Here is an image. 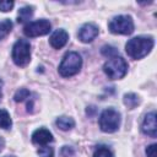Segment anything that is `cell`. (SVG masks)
<instances>
[{"instance_id": "cell-1", "label": "cell", "mask_w": 157, "mask_h": 157, "mask_svg": "<svg viewBox=\"0 0 157 157\" xmlns=\"http://www.w3.org/2000/svg\"><path fill=\"white\" fill-rule=\"evenodd\" d=\"M153 45H155V40L152 37L137 36L126 42L125 52L131 59L139 60V59H142L144 56H146L152 50Z\"/></svg>"}, {"instance_id": "cell-2", "label": "cell", "mask_w": 157, "mask_h": 157, "mask_svg": "<svg viewBox=\"0 0 157 157\" xmlns=\"http://www.w3.org/2000/svg\"><path fill=\"white\" fill-rule=\"evenodd\" d=\"M81 66H82L81 55L76 52H67L59 65V74L63 77H71L81 70Z\"/></svg>"}, {"instance_id": "cell-3", "label": "cell", "mask_w": 157, "mask_h": 157, "mask_svg": "<svg viewBox=\"0 0 157 157\" xmlns=\"http://www.w3.org/2000/svg\"><path fill=\"white\" fill-rule=\"evenodd\" d=\"M103 70L110 80H119L126 75L128 63L121 56L115 55L109 58L108 61H105V64L103 65Z\"/></svg>"}, {"instance_id": "cell-4", "label": "cell", "mask_w": 157, "mask_h": 157, "mask_svg": "<svg viewBox=\"0 0 157 157\" xmlns=\"http://www.w3.org/2000/svg\"><path fill=\"white\" fill-rule=\"evenodd\" d=\"M120 113L114 108H107L99 117V128L103 132H115L120 126Z\"/></svg>"}, {"instance_id": "cell-5", "label": "cell", "mask_w": 157, "mask_h": 157, "mask_svg": "<svg viewBox=\"0 0 157 157\" xmlns=\"http://www.w3.org/2000/svg\"><path fill=\"white\" fill-rule=\"evenodd\" d=\"M12 60L17 66H26L31 61V44L26 39H18L12 47Z\"/></svg>"}, {"instance_id": "cell-6", "label": "cell", "mask_w": 157, "mask_h": 157, "mask_svg": "<svg viewBox=\"0 0 157 157\" xmlns=\"http://www.w3.org/2000/svg\"><path fill=\"white\" fill-rule=\"evenodd\" d=\"M108 29L113 34H131L134 32V21L129 15H119L113 17L108 23Z\"/></svg>"}, {"instance_id": "cell-7", "label": "cell", "mask_w": 157, "mask_h": 157, "mask_svg": "<svg viewBox=\"0 0 157 157\" xmlns=\"http://www.w3.org/2000/svg\"><path fill=\"white\" fill-rule=\"evenodd\" d=\"M50 29H52L50 22L45 18H40V20L28 22L23 28V33H25L26 37L33 38V37L45 36L50 32Z\"/></svg>"}, {"instance_id": "cell-8", "label": "cell", "mask_w": 157, "mask_h": 157, "mask_svg": "<svg viewBox=\"0 0 157 157\" xmlns=\"http://www.w3.org/2000/svg\"><path fill=\"white\" fill-rule=\"evenodd\" d=\"M98 27L94 23H85L77 32V37L82 43H90L98 36Z\"/></svg>"}, {"instance_id": "cell-9", "label": "cell", "mask_w": 157, "mask_h": 157, "mask_svg": "<svg viewBox=\"0 0 157 157\" xmlns=\"http://www.w3.org/2000/svg\"><path fill=\"white\" fill-rule=\"evenodd\" d=\"M141 130L145 135L156 137L157 136V123H156V112H150L145 115V119L141 125Z\"/></svg>"}, {"instance_id": "cell-10", "label": "cell", "mask_w": 157, "mask_h": 157, "mask_svg": "<svg viewBox=\"0 0 157 157\" xmlns=\"http://www.w3.org/2000/svg\"><path fill=\"white\" fill-rule=\"evenodd\" d=\"M69 40V33L65 29H56L52 33L49 38V43L54 49H61Z\"/></svg>"}, {"instance_id": "cell-11", "label": "cell", "mask_w": 157, "mask_h": 157, "mask_svg": "<svg viewBox=\"0 0 157 157\" xmlns=\"http://www.w3.org/2000/svg\"><path fill=\"white\" fill-rule=\"evenodd\" d=\"M52 141H53V134L45 128H39L32 134V142L36 145L45 146Z\"/></svg>"}, {"instance_id": "cell-12", "label": "cell", "mask_w": 157, "mask_h": 157, "mask_svg": "<svg viewBox=\"0 0 157 157\" xmlns=\"http://www.w3.org/2000/svg\"><path fill=\"white\" fill-rule=\"evenodd\" d=\"M55 124H56V126H58L60 130H63V131L71 130V129L75 126V121H74V119L70 118V117H65V115L59 117V118L55 120Z\"/></svg>"}, {"instance_id": "cell-13", "label": "cell", "mask_w": 157, "mask_h": 157, "mask_svg": "<svg viewBox=\"0 0 157 157\" xmlns=\"http://www.w3.org/2000/svg\"><path fill=\"white\" fill-rule=\"evenodd\" d=\"M32 15H33V7L32 6H25V7L18 10L17 22L18 23H25L32 17Z\"/></svg>"}, {"instance_id": "cell-14", "label": "cell", "mask_w": 157, "mask_h": 157, "mask_svg": "<svg viewBox=\"0 0 157 157\" xmlns=\"http://www.w3.org/2000/svg\"><path fill=\"white\" fill-rule=\"evenodd\" d=\"M123 101H124V104H125L129 109H134V108L140 103V98H139L135 93H125Z\"/></svg>"}, {"instance_id": "cell-15", "label": "cell", "mask_w": 157, "mask_h": 157, "mask_svg": "<svg viewBox=\"0 0 157 157\" xmlns=\"http://www.w3.org/2000/svg\"><path fill=\"white\" fill-rule=\"evenodd\" d=\"M12 125L11 117L7 110L0 109V129H10Z\"/></svg>"}, {"instance_id": "cell-16", "label": "cell", "mask_w": 157, "mask_h": 157, "mask_svg": "<svg viewBox=\"0 0 157 157\" xmlns=\"http://www.w3.org/2000/svg\"><path fill=\"white\" fill-rule=\"evenodd\" d=\"M11 29H12V22L9 18L0 21V40L5 38L11 32Z\"/></svg>"}, {"instance_id": "cell-17", "label": "cell", "mask_w": 157, "mask_h": 157, "mask_svg": "<svg viewBox=\"0 0 157 157\" xmlns=\"http://www.w3.org/2000/svg\"><path fill=\"white\" fill-rule=\"evenodd\" d=\"M93 157H114V155H113V152L108 147H105V146H98L94 150Z\"/></svg>"}, {"instance_id": "cell-18", "label": "cell", "mask_w": 157, "mask_h": 157, "mask_svg": "<svg viewBox=\"0 0 157 157\" xmlns=\"http://www.w3.org/2000/svg\"><path fill=\"white\" fill-rule=\"evenodd\" d=\"M29 94H31V92L27 88H20V90L16 91V93L13 96V99H15V102H22L26 98H28Z\"/></svg>"}, {"instance_id": "cell-19", "label": "cell", "mask_w": 157, "mask_h": 157, "mask_svg": "<svg viewBox=\"0 0 157 157\" xmlns=\"http://www.w3.org/2000/svg\"><path fill=\"white\" fill-rule=\"evenodd\" d=\"M37 153L39 157H53L54 156V150L49 146H42L37 150Z\"/></svg>"}, {"instance_id": "cell-20", "label": "cell", "mask_w": 157, "mask_h": 157, "mask_svg": "<svg viewBox=\"0 0 157 157\" xmlns=\"http://www.w3.org/2000/svg\"><path fill=\"white\" fill-rule=\"evenodd\" d=\"M15 2L13 1H9V0H0V11L2 12H7V11H11L12 7H13Z\"/></svg>"}, {"instance_id": "cell-21", "label": "cell", "mask_w": 157, "mask_h": 157, "mask_svg": "<svg viewBox=\"0 0 157 157\" xmlns=\"http://www.w3.org/2000/svg\"><path fill=\"white\" fill-rule=\"evenodd\" d=\"M117 53H118L117 49H115L114 47H112V45H104V47L102 48V54L105 55V56H108V58L115 56Z\"/></svg>"}, {"instance_id": "cell-22", "label": "cell", "mask_w": 157, "mask_h": 157, "mask_svg": "<svg viewBox=\"0 0 157 157\" xmlns=\"http://www.w3.org/2000/svg\"><path fill=\"white\" fill-rule=\"evenodd\" d=\"M146 156L147 157H157V145L151 144L146 147Z\"/></svg>"}, {"instance_id": "cell-23", "label": "cell", "mask_w": 157, "mask_h": 157, "mask_svg": "<svg viewBox=\"0 0 157 157\" xmlns=\"http://www.w3.org/2000/svg\"><path fill=\"white\" fill-rule=\"evenodd\" d=\"M4 146H5V141H4V139L0 136V152L2 151V148H4Z\"/></svg>"}, {"instance_id": "cell-24", "label": "cell", "mask_w": 157, "mask_h": 157, "mask_svg": "<svg viewBox=\"0 0 157 157\" xmlns=\"http://www.w3.org/2000/svg\"><path fill=\"white\" fill-rule=\"evenodd\" d=\"M1 87H2V80L0 78V91H1Z\"/></svg>"}, {"instance_id": "cell-25", "label": "cell", "mask_w": 157, "mask_h": 157, "mask_svg": "<svg viewBox=\"0 0 157 157\" xmlns=\"http://www.w3.org/2000/svg\"><path fill=\"white\" fill-rule=\"evenodd\" d=\"M1 98H2V93H1V91H0V101H1Z\"/></svg>"}, {"instance_id": "cell-26", "label": "cell", "mask_w": 157, "mask_h": 157, "mask_svg": "<svg viewBox=\"0 0 157 157\" xmlns=\"http://www.w3.org/2000/svg\"><path fill=\"white\" fill-rule=\"evenodd\" d=\"M5 157H15V156H5Z\"/></svg>"}]
</instances>
